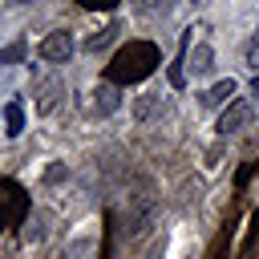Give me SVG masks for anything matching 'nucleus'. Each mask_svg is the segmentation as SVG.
<instances>
[{
  "mask_svg": "<svg viewBox=\"0 0 259 259\" xmlns=\"http://www.w3.org/2000/svg\"><path fill=\"white\" fill-rule=\"evenodd\" d=\"M73 49H77V45H73V32H69V28H53V32L40 40L36 53H40V61H49V65H65V61L73 57Z\"/></svg>",
  "mask_w": 259,
  "mask_h": 259,
  "instance_id": "obj_1",
  "label": "nucleus"
},
{
  "mask_svg": "<svg viewBox=\"0 0 259 259\" xmlns=\"http://www.w3.org/2000/svg\"><path fill=\"white\" fill-rule=\"evenodd\" d=\"M251 113H255L251 101H235V105H227V113L219 117V134H223V138H227V134H239V130L251 121Z\"/></svg>",
  "mask_w": 259,
  "mask_h": 259,
  "instance_id": "obj_2",
  "label": "nucleus"
},
{
  "mask_svg": "<svg viewBox=\"0 0 259 259\" xmlns=\"http://www.w3.org/2000/svg\"><path fill=\"white\" fill-rule=\"evenodd\" d=\"M182 65H186L190 77H206V73H214V49H210V45H194Z\"/></svg>",
  "mask_w": 259,
  "mask_h": 259,
  "instance_id": "obj_3",
  "label": "nucleus"
},
{
  "mask_svg": "<svg viewBox=\"0 0 259 259\" xmlns=\"http://www.w3.org/2000/svg\"><path fill=\"white\" fill-rule=\"evenodd\" d=\"M61 93H65V81H61V77H45V81L36 85V109H40V113H49V109H57V101H61Z\"/></svg>",
  "mask_w": 259,
  "mask_h": 259,
  "instance_id": "obj_4",
  "label": "nucleus"
},
{
  "mask_svg": "<svg viewBox=\"0 0 259 259\" xmlns=\"http://www.w3.org/2000/svg\"><path fill=\"white\" fill-rule=\"evenodd\" d=\"M150 219H154V198H150V194H142V198H138V206H134V214L125 219V231H130V235H142V231L150 227Z\"/></svg>",
  "mask_w": 259,
  "mask_h": 259,
  "instance_id": "obj_5",
  "label": "nucleus"
},
{
  "mask_svg": "<svg viewBox=\"0 0 259 259\" xmlns=\"http://www.w3.org/2000/svg\"><path fill=\"white\" fill-rule=\"evenodd\" d=\"M231 97H235V81H231V77H223V81H214V85L202 93V105H206V109H214V105H223V101H231Z\"/></svg>",
  "mask_w": 259,
  "mask_h": 259,
  "instance_id": "obj_6",
  "label": "nucleus"
},
{
  "mask_svg": "<svg viewBox=\"0 0 259 259\" xmlns=\"http://www.w3.org/2000/svg\"><path fill=\"white\" fill-rule=\"evenodd\" d=\"M158 109H166V101H162V93H142L138 101H134V117L138 121H150Z\"/></svg>",
  "mask_w": 259,
  "mask_h": 259,
  "instance_id": "obj_7",
  "label": "nucleus"
},
{
  "mask_svg": "<svg viewBox=\"0 0 259 259\" xmlns=\"http://www.w3.org/2000/svg\"><path fill=\"white\" fill-rule=\"evenodd\" d=\"M4 134L8 138H20L24 134V105L20 101H8L4 105Z\"/></svg>",
  "mask_w": 259,
  "mask_h": 259,
  "instance_id": "obj_8",
  "label": "nucleus"
},
{
  "mask_svg": "<svg viewBox=\"0 0 259 259\" xmlns=\"http://www.w3.org/2000/svg\"><path fill=\"white\" fill-rule=\"evenodd\" d=\"M113 109H117V89H113V85H101V89L93 93V113L105 117V113H113Z\"/></svg>",
  "mask_w": 259,
  "mask_h": 259,
  "instance_id": "obj_9",
  "label": "nucleus"
},
{
  "mask_svg": "<svg viewBox=\"0 0 259 259\" xmlns=\"http://www.w3.org/2000/svg\"><path fill=\"white\" fill-rule=\"evenodd\" d=\"M93 243H97V239H93V235L85 231V235H77V239H69V243H65L61 259H85V255L93 251Z\"/></svg>",
  "mask_w": 259,
  "mask_h": 259,
  "instance_id": "obj_10",
  "label": "nucleus"
},
{
  "mask_svg": "<svg viewBox=\"0 0 259 259\" xmlns=\"http://www.w3.org/2000/svg\"><path fill=\"white\" fill-rule=\"evenodd\" d=\"M113 36H117V20H109V24L101 28V32H93V36L85 40V49H89V53H97V49H105V45H109Z\"/></svg>",
  "mask_w": 259,
  "mask_h": 259,
  "instance_id": "obj_11",
  "label": "nucleus"
},
{
  "mask_svg": "<svg viewBox=\"0 0 259 259\" xmlns=\"http://www.w3.org/2000/svg\"><path fill=\"white\" fill-rule=\"evenodd\" d=\"M24 57V40H12L8 49H0V65H16Z\"/></svg>",
  "mask_w": 259,
  "mask_h": 259,
  "instance_id": "obj_12",
  "label": "nucleus"
},
{
  "mask_svg": "<svg viewBox=\"0 0 259 259\" xmlns=\"http://www.w3.org/2000/svg\"><path fill=\"white\" fill-rule=\"evenodd\" d=\"M247 69H251V73H259V32L247 40Z\"/></svg>",
  "mask_w": 259,
  "mask_h": 259,
  "instance_id": "obj_13",
  "label": "nucleus"
},
{
  "mask_svg": "<svg viewBox=\"0 0 259 259\" xmlns=\"http://www.w3.org/2000/svg\"><path fill=\"white\" fill-rule=\"evenodd\" d=\"M40 235H45V227H40V219H36V214H32V219H28V223H24V243H36V239H40Z\"/></svg>",
  "mask_w": 259,
  "mask_h": 259,
  "instance_id": "obj_14",
  "label": "nucleus"
},
{
  "mask_svg": "<svg viewBox=\"0 0 259 259\" xmlns=\"http://www.w3.org/2000/svg\"><path fill=\"white\" fill-rule=\"evenodd\" d=\"M134 8H138V12H166L170 0H134Z\"/></svg>",
  "mask_w": 259,
  "mask_h": 259,
  "instance_id": "obj_15",
  "label": "nucleus"
},
{
  "mask_svg": "<svg viewBox=\"0 0 259 259\" xmlns=\"http://www.w3.org/2000/svg\"><path fill=\"white\" fill-rule=\"evenodd\" d=\"M162 255H166V235H162V239H154V247L146 251V259H162Z\"/></svg>",
  "mask_w": 259,
  "mask_h": 259,
  "instance_id": "obj_16",
  "label": "nucleus"
},
{
  "mask_svg": "<svg viewBox=\"0 0 259 259\" xmlns=\"http://www.w3.org/2000/svg\"><path fill=\"white\" fill-rule=\"evenodd\" d=\"M170 85H186V73L178 65H170Z\"/></svg>",
  "mask_w": 259,
  "mask_h": 259,
  "instance_id": "obj_17",
  "label": "nucleus"
},
{
  "mask_svg": "<svg viewBox=\"0 0 259 259\" xmlns=\"http://www.w3.org/2000/svg\"><path fill=\"white\" fill-rule=\"evenodd\" d=\"M8 4H32V0H8Z\"/></svg>",
  "mask_w": 259,
  "mask_h": 259,
  "instance_id": "obj_18",
  "label": "nucleus"
},
{
  "mask_svg": "<svg viewBox=\"0 0 259 259\" xmlns=\"http://www.w3.org/2000/svg\"><path fill=\"white\" fill-rule=\"evenodd\" d=\"M255 97H259V81H255Z\"/></svg>",
  "mask_w": 259,
  "mask_h": 259,
  "instance_id": "obj_19",
  "label": "nucleus"
},
{
  "mask_svg": "<svg viewBox=\"0 0 259 259\" xmlns=\"http://www.w3.org/2000/svg\"><path fill=\"white\" fill-rule=\"evenodd\" d=\"M194 4H198V0H194Z\"/></svg>",
  "mask_w": 259,
  "mask_h": 259,
  "instance_id": "obj_20",
  "label": "nucleus"
}]
</instances>
